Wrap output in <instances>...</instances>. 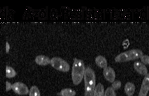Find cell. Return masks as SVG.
Segmentation results:
<instances>
[{
  "label": "cell",
  "mask_w": 149,
  "mask_h": 96,
  "mask_svg": "<svg viewBox=\"0 0 149 96\" xmlns=\"http://www.w3.org/2000/svg\"><path fill=\"white\" fill-rule=\"evenodd\" d=\"M84 79V94L85 96H93L96 88V76L91 67L85 69Z\"/></svg>",
  "instance_id": "cell-1"
},
{
  "label": "cell",
  "mask_w": 149,
  "mask_h": 96,
  "mask_svg": "<svg viewBox=\"0 0 149 96\" xmlns=\"http://www.w3.org/2000/svg\"><path fill=\"white\" fill-rule=\"evenodd\" d=\"M84 62L79 59L74 58L72 68V80L74 85H79L84 78L85 72Z\"/></svg>",
  "instance_id": "cell-2"
},
{
  "label": "cell",
  "mask_w": 149,
  "mask_h": 96,
  "mask_svg": "<svg viewBox=\"0 0 149 96\" xmlns=\"http://www.w3.org/2000/svg\"><path fill=\"white\" fill-rule=\"evenodd\" d=\"M143 55V52L139 49H132L123 52L116 57L115 60L117 63H125L130 60L141 58Z\"/></svg>",
  "instance_id": "cell-3"
},
{
  "label": "cell",
  "mask_w": 149,
  "mask_h": 96,
  "mask_svg": "<svg viewBox=\"0 0 149 96\" xmlns=\"http://www.w3.org/2000/svg\"><path fill=\"white\" fill-rule=\"evenodd\" d=\"M51 65L60 72H67L70 70V65L65 60L58 57H54L51 59Z\"/></svg>",
  "instance_id": "cell-4"
},
{
  "label": "cell",
  "mask_w": 149,
  "mask_h": 96,
  "mask_svg": "<svg viewBox=\"0 0 149 96\" xmlns=\"http://www.w3.org/2000/svg\"><path fill=\"white\" fill-rule=\"evenodd\" d=\"M12 90L14 93L20 95H28V93L30 91L27 85L22 83V82H16V83L13 84L12 85Z\"/></svg>",
  "instance_id": "cell-5"
},
{
  "label": "cell",
  "mask_w": 149,
  "mask_h": 96,
  "mask_svg": "<svg viewBox=\"0 0 149 96\" xmlns=\"http://www.w3.org/2000/svg\"><path fill=\"white\" fill-rule=\"evenodd\" d=\"M104 76L106 80L108 81L113 83L116 80V72L111 67H107L104 69V72H103Z\"/></svg>",
  "instance_id": "cell-6"
},
{
  "label": "cell",
  "mask_w": 149,
  "mask_h": 96,
  "mask_svg": "<svg viewBox=\"0 0 149 96\" xmlns=\"http://www.w3.org/2000/svg\"><path fill=\"white\" fill-rule=\"evenodd\" d=\"M149 91V74L148 73L143 79L142 85L138 96H146Z\"/></svg>",
  "instance_id": "cell-7"
},
{
  "label": "cell",
  "mask_w": 149,
  "mask_h": 96,
  "mask_svg": "<svg viewBox=\"0 0 149 96\" xmlns=\"http://www.w3.org/2000/svg\"><path fill=\"white\" fill-rule=\"evenodd\" d=\"M134 67L135 70L138 73H139L140 75L146 76L148 74V70H147L146 67L141 62H135L134 64Z\"/></svg>",
  "instance_id": "cell-8"
},
{
  "label": "cell",
  "mask_w": 149,
  "mask_h": 96,
  "mask_svg": "<svg viewBox=\"0 0 149 96\" xmlns=\"http://www.w3.org/2000/svg\"><path fill=\"white\" fill-rule=\"evenodd\" d=\"M35 63L37 65H41V66H45V65L50 64L51 59L49 57L45 56V55H37L36 58H35Z\"/></svg>",
  "instance_id": "cell-9"
},
{
  "label": "cell",
  "mask_w": 149,
  "mask_h": 96,
  "mask_svg": "<svg viewBox=\"0 0 149 96\" xmlns=\"http://www.w3.org/2000/svg\"><path fill=\"white\" fill-rule=\"evenodd\" d=\"M95 63L97 66H99L101 68H106L108 67V63L107 60L105 57L102 56V55H99L95 59Z\"/></svg>",
  "instance_id": "cell-10"
},
{
  "label": "cell",
  "mask_w": 149,
  "mask_h": 96,
  "mask_svg": "<svg viewBox=\"0 0 149 96\" xmlns=\"http://www.w3.org/2000/svg\"><path fill=\"white\" fill-rule=\"evenodd\" d=\"M135 91V86L131 82H127L125 86V92L127 96H132Z\"/></svg>",
  "instance_id": "cell-11"
},
{
  "label": "cell",
  "mask_w": 149,
  "mask_h": 96,
  "mask_svg": "<svg viewBox=\"0 0 149 96\" xmlns=\"http://www.w3.org/2000/svg\"><path fill=\"white\" fill-rule=\"evenodd\" d=\"M104 87L101 83L96 86L93 96H104Z\"/></svg>",
  "instance_id": "cell-12"
},
{
  "label": "cell",
  "mask_w": 149,
  "mask_h": 96,
  "mask_svg": "<svg viewBox=\"0 0 149 96\" xmlns=\"http://www.w3.org/2000/svg\"><path fill=\"white\" fill-rule=\"evenodd\" d=\"M58 95L60 96H75L76 92L71 88H65L63 89Z\"/></svg>",
  "instance_id": "cell-13"
},
{
  "label": "cell",
  "mask_w": 149,
  "mask_h": 96,
  "mask_svg": "<svg viewBox=\"0 0 149 96\" xmlns=\"http://www.w3.org/2000/svg\"><path fill=\"white\" fill-rule=\"evenodd\" d=\"M16 76V72L11 67H6V77L7 78H13Z\"/></svg>",
  "instance_id": "cell-14"
},
{
  "label": "cell",
  "mask_w": 149,
  "mask_h": 96,
  "mask_svg": "<svg viewBox=\"0 0 149 96\" xmlns=\"http://www.w3.org/2000/svg\"><path fill=\"white\" fill-rule=\"evenodd\" d=\"M29 96H41L39 88L36 86H33L31 87L29 91Z\"/></svg>",
  "instance_id": "cell-15"
},
{
  "label": "cell",
  "mask_w": 149,
  "mask_h": 96,
  "mask_svg": "<svg viewBox=\"0 0 149 96\" xmlns=\"http://www.w3.org/2000/svg\"><path fill=\"white\" fill-rule=\"evenodd\" d=\"M104 96H116L115 90L112 87H108L105 91Z\"/></svg>",
  "instance_id": "cell-16"
},
{
  "label": "cell",
  "mask_w": 149,
  "mask_h": 96,
  "mask_svg": "<svg viewBox=\"0 0 149 96\" xmlns=\"http://www.w3.org/2000/svg\"><path fill=\"white\" fill-rule=\"evenodd\" d=\"M121 86H122V83L120 81H116L113 82V84H112V88L114 89L115 90H118V89L120 88Z\"/></svg>",
  "instance_id": "cell-17"
},
{
  "label": "cell",
  "mask_w": 149,
  "mask_h": 96,
  "mask_svg": "<svg viewBox=\"0 0 149 96\" xmlns=\"http://www.w3.org/2000/svg\"><path fill=\"white\" fill-rule=\"evenodd\" d=\"M141 63L143 65H149V56L147 55H143L141 58Z\"/></svg>",
  "instance_id": "cell-18"
},
{
  "label": "cell",
  "mask_w": 149,
  "mask_h": 96,
  "mask_svg": "<svg viewBox=\"0 0 149 96\" xmlns=\"http://www.w3.org/2000/svg\"><path fill=\"white\" fill-rule=\"evenodd\" d=\"M12 89V85L9 83L8 81L6 82V91H8L9 90Z\"/></svg>",
  "instance_id": "cell-19"
}]
</instances>
